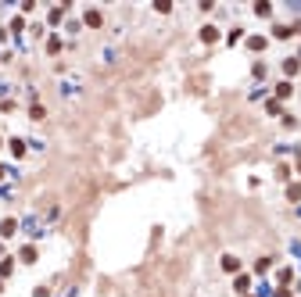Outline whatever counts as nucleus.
Instances as JSON below:
<instances>
[{
  "mask_svg": "<svg viewBox=\"0 0 301 297\" xmlns=\"http://www.w3.org/2000/svg\"><path fill=\"white\" fill-rule=\"evenodd\" d=\"M22 262H36V247H22Z\"/></svg>",
  "mask_w": 301,
  "mask_h": 297,
  "instance_id": "5",
  "label": "nucleus"
},
{
  "mask_svg": "<svg viewBox=\"0 0 301 297\" xmlns=\"http://www.w3.org/2000/svg\"><path fill=\"white\" fill-rule=\"evenodd\" d=\"M222 269H226V272H237V269H240V262L233 258V254H226V258H222Z\"/></svg>",
  "mask_w": 301,
  "mask_h": 297,
  "instance_id": "3",
  "label": "nucleus"
},
{
  "mask_svg": "<svg viewBox=\"0 0 301 297\" xmlns=\"http://www.w3.org/2000/svg\"><path fill=\"white\" fill-rule=\"evenodd\" d=\"M276 97H290V82H280V86H276Z\"/></svg>",
  "mask_w": 301,
  "mask_h": 297,
  "instance_id": "7",
  "label": "nucleus"
},
{
  "mask_svg": "<svg viewBox=\"0 0 301 297\" xmlns=\"http://www.w3.org/2000/svg\"><path fill=\"white\" fill-rule=\"evenodd\" d=\"M287 197H290V201H297V197H301V186H297V183H294V186H287Z\"/></svg>",
  "mask_w": 301,
  "mask_h": 297,
  "instance_id": "9",
  "label": "nucleus"
},
{
  "mask_svg": "<svg viewBox=\"0 0 301 297\" xmlns=\"http://www.w3.org/2000/svg\"><path fill=\"white\" fill-rule=\"evenodd\" d=\"M11 154L22 158V154H25V143H22V140H11Z\"/></svg>",
  "mask_w": 301,
  "mask_h": 297,
  "instance_id": "4",
  "label": "nucleus"
},
{
  "mask_svg": "<svg viewBox=\"0 0 301 297\" xmlns=\"http://www.w3.org/2000/svg\"><path fill=\"white\" fill-rule=\"evenodd\" d=\"M283 72H287V75H294V72H297V61H294V58H290V61H283Z\"/></svg>",
  "mask_w": 301,
  "mask_h": 297,
  "instance_id": "8",
  "label": "nucleus"
},
{
  "mask_svg": "<svg viewBox=\"0 0 301 297\" xmlns=\"http://www.w3.org/2000/svg\"><path fill=\"white\" fill-rule=\"evenodd\" d=\"M15 229H18V222H15V219H4V222H0V236H11Z\"/></svg>",
  "mask_w": 301,
  "mask_h": 297,
  "instance_id": "1",
  "label": "nucleus"
},
{
  "mask_svg": "<svg viewBox=\"0 0 301 297\" xmlns=\"http://www.w3.org/2000/svg\"><path fill=\"white\" fill-rule=\"evenodd\" d=\"M201 39H205V43H215V39H219V29L205 25V29H201Z\"/></svg>",
  "mask_w": 301,
  "mask_h": 297,
  "instance_id": "2",
  "label": "nucleus"
},
{
  "mask_svg": "<svg viewBox=\"0 0 301 297\" xmlns=\"http://www.w3.org/2000/svg\"><path fill=\"white\" fill-rule=\"evenodd\" d=\"M86 25H101V11H86Z\"/></svg>",
  "mask_w": 301,
  "mask_h": 297,
  "instance_id": "6",
  "label": "nucleus"
},
{
  "mask_svg": "<svg viewBox=\"0 0 301 297\" xmlns=\"http://www.w3.org/2000/svg\"><path fill=\"white\" fill-rule=\"evenodd\" d=\"M0 143H4V140H0Z\"/></svg>",
  "mask_w": 301,
  "mask_h": 297,
  "instance_id": "11",
  "label": "nucleus"
},
{
  "mask_svg": "<svg viewBox=\"0 0 301 297\" xmlns=\"http://www.w3.org/2000/svg\"><path fill=\"white\" fill-rule=\"evenodd\" d=\"M4 176H8V168H4V165H0V179H4Z\"/></svg>",
  "mask_w": 301,
  "mask_h": 297,
  "instance_id": "10",
  "label": "nucleus"
}]
</instances>
